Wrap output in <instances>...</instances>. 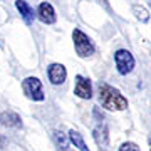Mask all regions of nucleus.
<instances>
[{
  "mask_svg": "<svg viewBox=\"0 0 151 151\" xmlns=\"http://www.w3.org/2000/svg\"><path fill=\"white\" fill-rule=\"evenodd\" d=\"M97 99L104 109L108 111H124L128 109V99L118 87L111 86L108 82H97Z\"/></svg>",
  "mask_w": 151,
  "mask_h": 151,
  "instance_id": "obj_1",
  "label": "nucleus"
},
{
  "mask_svg": "<svg viewBox=\"0 0 151 151\" xmlns=\"http://www.w3.org/2000/svg\"><path fill=\"white\" fill-rule=\"evenodd\" d=\"M72 42H74V49H76V54L86 59V57H91L94 52H96V45L92 42V39L84 34L81 29H74L72 30Z\"/></svg>",
  "mask_w": 151,
  "mask_h": 151,
  "instance_id": "obj_2",
  "label": "nucleus"
},
{
  "mask_svg": "<svg viewBox=\"0 0 151 151\" xmlns=\"http://www.w3.org/2000/svg\"><path fill=\"white\" fill-rule=\"evenodd\" d=\"M22 91L24 94L30 99V101H44L45 99V94H44V87H42V82L39 77H34V76H29L22 81Z\"/></svg>",
  "mask_w": 151,
  "mask_h": 151,
  "instance_id": "obj_3",
  "label": "nucleus"
},
{
  "mask_svg": "<svg viewBox=\"0 0 151 151\" xmlns=\"http://www.w3.org/2000/svg\"><path fill=\"white\" fill-rule=\"evenodd\" d=\"M114 64H116V69L121 76H128L129 72H133L136 65L134 55L131 54L128 49H118L114 52Z\"/></svg>",
  "mask_w": 151,
  "mask_h": 151,
  "instance_id": "obj_4",
  "label": "nucleus"
},
{
  "mask_svg": "<svg viewBox=\"0 0 151 151\" xmlns=\"http://www.w3.org/2000/svg\"><path fill=\"white\" fill-rule=\"evenodd\" d=\"M47 77L50 84H54V86H60V84H64L65 79H67V69H65L64 64H60V62H52V64L47 65Z\"/></svg>",
  "mask_w": 151,
  "mask_h": 151,
  "instance_id": "obj_5",
  "label": "nucleus"
},
{
  "mask_svg": "<svg viewBox=\"0 0 151 151\" xmlns=\"http://www.w3.org/2000/svg\"><path fill=\"white\" fill-rule=\"evenodd\" d=\"M92 138L96 141V145L99 146V150H106L109 146V129H108V124L103 121H99V123L94 126V129H92Z\"/></svg>",
  "mask_w": 151,
  "mask_h": 151,
  "instance_id": "obj_6",
  "label": "nucleus"
},
{
  "mask_svg": "<svg viewBox=\"0 0 151 151\" xmlns=\"http://www.w3.org/2000/svg\"><path fill=\"white\" fill-rule=\"evenodd\" d=\"M74 94L81 99H91L92 97V84L91 81L84 76L77 74L76 76V84H74Z\"/></svg>",
  "mask_w": 151,
  "mask_h": 151,
  "instance_id": "obj_7",
  "label": "nucleus"
},
{
  "mask_svg": "<svg viewBox=\"0 0 151 151\" xmlns=\"http://www.w3.org/2000/svg\"><path fill=\"white\" fill-rule=\"evenodd\" d=\"M35 15L39 17V20L45 24V25H52L55 24L57 20V15H55V9L52 7V4H49V2H42L37 9V14Z\"/></svg>",
  "mask_w": 151,
  "mask_h": 151,
  "instance_id": "obj_8",
  "label": "nucleus"
},
{
  "mask_svg": "<svg viewBox=\"0 0 151 151\" xmlns=\"http://www.w3.org/2000/svg\"><path fill=\"white\" fill-rule=\"evenodd\" d=\"M15 7H17V10H19V14H20L22 20L25 22L27 25H30L35 20V12H34V9L29 5L25 0H15Z\"/></svg>",
  "mask_w": 151,
  "mask_h": 151,
  "instance_id": "obj_9",
  "label": "nucleus"
},
{
  "mask_svg": "<svg viewBox=\"0 0 151 151\" xmlns=\"http://www.w3.org/2000/svg\"><path fill=\"white\" fill-rule=\"evenodd\" d=\"M0 124L5 128H22V118L14 111L0 113Z\"/></svg>",
  "mask_w": 151,
  "mask_h": 151,
  "instance_id": "obj_10",
  "label": "nucleus"
},
{
  "mask_svg": "<svg viewBox=\"0 0 151 151\" xmlns=\"http://www.w3.org/2000/svg\"><path fill=\"white\" fill-rule=\"evenodd\" d=\"M67 136H69V141L74 145V148H77L79 151H89V148H87V145H86V141H84V138H82V134L79 133V131L70 129Z\"/></svg>",
  "mask_w": 151,
  "mask_h": 151,
  "instance_id": "obj_11",
  "label": "nucleus"
},
{
  "mask_svg": "<svg viewBox=\"0 0 151 151\" xmlns=\"http://www.w3.org/2000/svg\"><path fill=\"white\" fill-rule=\"evenodd\" d=\"M131 10H133V14H134V17L138 19L139 22H143V24H148L150 22V12L146 10L143 5H139V4H134V5L131 7Z\"/></svg>",
  "mask_w": 151,
  "mask_h": 151,
  "instance_id": "obj_12",
  "label": "nucleus"
},
{
  "mask_svg": "<svg viewBox=\"0 0 151 151\" xmlns=\"http://www.w3.org/2000/svg\"><path fill=\"white\" fill-rule=\"evenodd\" d=\"M52 139H54L55 145L60 146L62 150H65V148H67V136H65L62 131H59V129H54V131H52Z\"/></svg>",
  "mask_w": 151,
  "mask_h": 151,
  "instance_id": "obj_13",
  "label": "nucleus"
},
{
  "mask_svg": "<svg viewBox=\"0 0 151 151\" xmlns=\"http://www.w3.org/2000/svg\"><path fill=\"white\" fill-rule=\"evenodd\" d=\"M119 151H141V150H139V146L136 145V143L126 141V143H123V145L119 146Z\"/></svg>",
  "mask_w": 151,
  "mask_h": 151,
  "instance_id": "obj_14",
  "label": "nucleus"
},
{
  "mask_svg": "<svg viewBox=\"0 0 151 151\" xmlns=\"http://www.w3.org/2000/svg\"><path fill=\"white\" fill-rule=\"evenodd\" d=\"M5 146H7V138L0 136V150H2V148H5Z\"/></svg>",
  "mask_w": 151,
  "mask_h": 151,
  "instance_id": "obj_15",
  "label": "nucleus"
},
{
  "mask_svg": "<svg viewBox=\"0 0 151 151\" xmlns=\"http://www.w3.org/2000/svg\"><path fill=\"white\" fill-rule=\"evenodd\" d=\"M99 2H103V4H104L106 7H109V5H108V0H99Z\"/></svg>",
  "mask_w": 151,
  "mask_h": 151,
  "instance_id": "obj_16",
  "label": "nucleus"
},
{
  "mask_svg": "<svg viewBox=\"0 0 151 151\" xmlns=\"http://www.w3.org/2000/svg\"><path fill=\"white\" fill-rule=\"evenodd\" d=\"M148 141H150V151H151V136H150V139H148Z\"/></svg>",
  "mask_w": 151,
  "mask_h": 151,
  "instance_id": "obj_17",
  "label": "nucleus"
},
{
  "mask_svg": "<svg viewBox=\"0 0 151 151\" xmlns=\"http://www.w3.org/2000/svg\"><path fill=\"white\" fill-rule=\"evenodd\" d=\"M148 5H150V9H151V0H148Z\"/></svg>",
  "mask_w": 151,
  "mask_h": 151,
  "instance_id": "obj_18",
  "label": "nucleus"
}]
</instances>
